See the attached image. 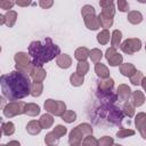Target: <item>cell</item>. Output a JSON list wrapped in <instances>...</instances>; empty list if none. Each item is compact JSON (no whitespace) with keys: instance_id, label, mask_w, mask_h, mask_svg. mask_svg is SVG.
Instances as JSON below:
<instances>
[{"instance_id":"1","label":"cell","mask_w":146,"mask_h":146,"mask_svg":"<svg viewBox=\"0 0 146 146\" xmlns=\"http://www.w3.org/2000/svg\"><path fill=\"white\" fill-rule=\"evenodd\" d=\"M2 96L8 100H18L26 97L31 91V81L27 74L21 71H13L1 75L0 79Z\"/></svg>"},{"instance_id":"13","label":"cell","mask_w":146,"mask_h":146,"mask_svg":"<svg viewBox=\"0 0 146 146\" xmlns=\"http://www.w3.org/2000/svg\"><path fill=\"white\" fill-rule=\"evenodd\" d=\"M135 132L132 131V130H121V131H117V137H120V138H124L127 135H133Z\"/></svg>"},{"instance_id":"7","label":"cell","mask_w":146,"mask_h":146,"mask_svg":"<svg viewBox=\"0 0 146 146\" xmlns=\"http://www.w3.org/2000/svg\"><path fill=\"white\" fill-rule=\"evenodd\" d=\"M87 56H88V50H87L86 48H80V49H78L76 52H75V58L79 59V60L84 59Z\"/></svg>"},{"instance_id":"10","label":"cell","mask_w":146,"mask_h":146,"mask_svg":"<svg viewBox=\"0 0 146 146\" xmlns=\"http://www.w3.org/2000/svg\"><path fill=\"white\" fill-rule=\"evenodd\" d=\"M108 39H110V34H108L107 31H103V32H100L98 34V41L100 43H106Z\"/></svg>"},{"instance_id":"4","label":"cell","mask_w":146,"mask_h":146,"mask_svg":"<svg viewBox=\"0 0 146 146\" xmlns=\"http://www.w3.org/2000/svg\"><path fill=\"white\" fill-rule=\"evenodd\" d=\"M106 58L107 60L110 62V64L112 66H115V65H119L121 62H122V56L117 55L115 52V49L114 48H110L107 51H106Z\"/></svg>"},{"instance_id":"9","label":"cell","mask_w":146,"mask_h":146,"mask_svg":"<svg viewBox=\"0 0 146 146\" xmlns=\"http://www.w3.org/2000/svg\"><path fill=\"white\" fill-rule=\"evenodd\" d=\"M99 23H100V25H103V26H108V25H111L112 23H113V19L112 18H108V17H105V16H103L102 14L99 15Z\"/></svg>"},{"instance_id":"11","label":"cell","mask_w":146,"mask_h":146,"mask_svg":"<svg viewBox=\"0 0 146 146\" xmlns=\"http://www.w3.org/2000/svg\"><path fill=\"white\" fill-rule=\"evenodd\" d=\"M41 123L44 125V123H46V128L47 127H49L51 123H52V119H51V116L50 115H43L42 117H41Z\"/></svg>"},{"instance_id":"12","label":"cell","mask_w":146,"mask_h":146,"mask_svg":"<svg viewBox=\"0 0 146 146\" xmlns=\"http://www.w3.org/2000/svg\"><path fill=\"white\" fill-rule=\"evenodd\" d=\"M117 6H119V9L121 11H128L129 10V5L125 1H119L117 2Z\"/></svg>"},{"instance_id":"6","label":"cell","mask_w":146,"mask_h":146,"mask_svg":"<svg viewBox=\"0 0 146 146\" xmlns=\"http://www.w3.org/2000/svg\"><path fill=\"white\" fill-rule=\"evenodd\" d=\"M132 98H133V104L137 105V106L141 105L143 102H144V96H143V94H141L140 91H136V92L133 94Z\"/></svg>"},{"instance_id":"17","label":"cell","mask_w":146,"mask_h":146,"mask_svg":"<svg viewBox=\"0 0 146 146\" xmlns=\"http://www.w3.org/2000/svg\"><path fill=\"white\" fill-rule=\"evenodd\" d=\"M143 87H144V89L146 90V78L143 79Z\"/></svg>"},{"instance_id":"16","label":"cell","mask_w":146,"mask_h":146,"mask_svg":"<svg viewBox=\"0 0 146 146\" xmlns=\"http://www.w3.org/2000/svg\"><path fill=\"white\" fill-rule=\"evenodd\" d=\"M40 5H41L42 7H48V6H51V5H52V2H50V3H44L43 1H41V2H40Z\"/></svg>"},{"instance_id":"3","label":"cell","mask_w":146,"mask_h":146,"mask_svg":"<svg viewBox=\"0 0 146 146\" xmlns=\"http://www.w3.org/2000/svg\"><path fill=\"white\" fill-rule=\"evenodd\" d=\"M130 48H133L135 51L139 50L140 49V41L137 40V39H130V40L124 41L123 44L121 46V49L124 52H128V54H131V49Z\"/></svg>"},{"instance_id":"2","label":"cell","mask_w":146,"mask_h":146,"mask_svg":"<svg viewBox=\"0 0 146 146\" xmlns=\"http://www.w3.org/2000/svg\"><path fill=\"white\" fill-rule=\"evenodd\" d=\"M30 54L32 56V64L34 66H41L44 62L52 59L59 54V48L52 43L50 38H46L43 42L33 41L30 44Z\"/></svg>"},{"instance_id":"5","label":"cell","mask_w":146,"mask_h":146,"mask_svg":"<svg viewBox=\"0 0 146 146\" xmlns=\"http://www.w3.org/2000/svg\"><path fill=\"white\" fill-rule=\"evenodd\" d=\"M128 21L132 24H137V23H140L143 21V16L139 11H131L128 16Z\"/></svg>"},{"instance_id":"8","label":"cell","mask_w":146,"mask_h":146,"mask_svg":"<svg viewBox=\"0 0 146 146\" xmlns=\"http://www.w3.org/2000/svg\"><path fill=\"white\" fill-rule=\"evenodd\" d=\"M113 35H114V38L112 39V46L115 48V47H117L119 43H120V40H121V32H120V31H114Z\"/></svg>"},{"instance_id":"14","label":"cell","mask_w":146,"mask_h":146,"mask_svg":"<svg viewBox=\"0 0 146 146\" xmlns=\"http://www.w3.org/2000/svg\"><path fill=\"white\" fill-rule=\"evenodd\" d=\"M111 144H112V139L108 138V137H105V138H103L100 140V145L102 146H110Z\"/></svg>"},{"instance_id":"15","label":"cell","mask_w":146,"mask_h":146,"mask_svg":"<svg viewBox=\"0 0 146 146\" xmlns=\"http://www.w3.org/2000/svg\"><path fill=\"white\" fill-rule=\"evenodd\" d=\"M13 5H14V2H5V1L0 2V6H1L3 9H9V8H10Z\"/></svg>"}]
</instances>
